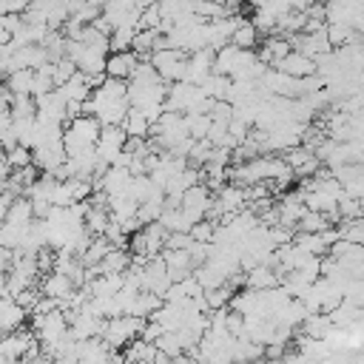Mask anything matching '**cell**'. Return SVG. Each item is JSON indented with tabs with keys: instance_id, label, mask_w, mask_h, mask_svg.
I'll use <instances>...</instances> for the list:
<instances>
[{
	"instance_id": "obj_1",
	"label": "cell",
	"mask_w": 364,
	"mask_h": 364,
	"mask_svg": "<svg viewBox=\"0 0 364 364\" xmlns=\"http://www.w3.org/2000/svg\"><path fill=\"white\" fill-rule=\"evenodd\" d=\"M100 131H102V122L94 114H80V117L68 119L65 128H63V148H65V154L74 156V154H82V151L94 148L97 139H100Z\"/></svg>"
},
{
	"instance_id": "obj_2",
	"label": "cell",
	"mask_w": 364,
	"mask_h": 364,
	"mask_svg": "<svg viewBox=\"0 0 364 364\" xmlns=\"http://www.w3.org/2000/svg\"><path fill=\"white\" fill-rule=\"evenodd\" d=\"M154 63V68L159 71V77L165 82H176L185 80V68H188V51L182 48H156L148 57Z\"/></svg>"
},
{
	"instance_id": "obj_3",
	"label": "cell",
	"mask_w": 364,
	"mask_h": 364,
	"mask_svg": "<svg viewBox=\"0 0 364 364\" xmlns=\"http://www.w3.org/2000/svg\"><path fill=\"white\" fill-rule=\"evenodd\" d=\"M125 142H128V134H125L122 125H102L100 139H97L94 148H97V154H100V159H102L105 165H114V159L122 154Z\"/></svg>"
},
{
	"instance_id": "obj_4",
	"label": "cell",
	"mask_w": 364,
	"mask_h": 364,
	"mask_svg": "<svg viewBox=\"0 0 364 364\" xmlns=\"http://www.w3.org/2000/svg\"><path fill=\"white\" fill-rule=\"evenodd\" d=\"M139 65V54L134 48H122V51H111L105 60V74L108 77H119V80H131V74Z\"/></svg>"
},
{
	"instance_id": "obj_5",
	"label": "cell",
	"mask_w": 364,
	"mask_h": 364,
	"mask_svg": "<svg viewBox=\"0 0 364 364\" xmlns=\"http://www.w3.org/2000/svg\"><path fill=\"white\" fill-rule=\"evenodd\" d=\"M273 68H279V71H284V74H290V77H307V74H316V60L293 48V51H287L282 60H276Z\"/></svg>"
},
{
	"instance_id": "obj_6",
	"label": "cell",
	"mask_w": 364,
	"mask_h": 364,
	"mask_svg": "<svg viewBox=\"0 0 364 364\" xmlns=\"http://www.w3.org/2000/svg\"><path fill=\"white\" fill-rule=\"evenodd\" d=\"M74 282H71V276L68 273H63V270H57V267H51L46 276H43V293L46 296H51V299H57V301H65L71 293H74Z\"/></svg>"
},
{
	"instance_id": "obj_7",
	"label": "cell",
	"mask_w": 364,
	"mask_h": 364,
	"mask_svg": "<svg viewBox=\"0 0 364 364\" xmlns=\"http://www.w3.org/2000/svg\"><path fill=\"white\" fill-rule=\"evenodd\" d=\"M122 128H125L128 136H151V119H148L145 111L136 108V105L128 108V114H125V119H122Z\"/></svg>"
},
{
	"instance_id": "obj_8",
	"label": "cell",
	"mask_w": 364,
	"mask_h": 364,
	"mask_svg": "<svg viewBox=\"0 0 364 364\" xmlns=\"http://www.w3.org/2000/svg\"><path fill=\"white\" fill-rule=\"evenodd\" d=\"M259 37H262V31L256 28L253 20H239V26L230 34V43L239 46V48H256L259 46Z\"/></svg>"
},
{
	"instance_id": "obj_9",
	"label": "cell",
	"mask_w": 364,
	"mask_h": 364,
	"mask_svg": "<svg viewBox=\"0 0 364 364\" xmlns=\"http://www.w3.org/2000/svg\"><path fill=\"white\" fill-rule=\"evenodd\" d=\"M333 219L327 216V213H321V210H304L301 213V219H299V225H296V230H304V233H321V230H330L333 225H330Z\"/></svg>"
},
{
	"instance_id": "obj_10",
	"label": "cell",
	"mask_w": 364,
	"mask_h": 364,
	"mask_svg": "<svg viewBox=\"0 0 364 364\" xmlns=\"http://www.w3.org/2000/svg\"><path fill=\"white\" fill-rule=\"evenodd\" d=\"M6 88L11 94H31V82H34V68H17L11 74H6Z\"/></svg>"
},
{
	"instance_id": "obj_11",
	"label": "cell",
	"mask_w": 364,
	"mask_h": 364,
	"mask_svg": "<svg viewBox=\"0 0 364 364\" xmlns=\"http://www.w3.org/2000/svg\"><path fill=\"white\" fill-rule=\"evenodd\" d=\"M6 159H9L11 168H26V165H31V148L23 145V142H17L14 148L6 151Z\"/></svg>"
},
{
	"instance_id": "obj_12",
	"label": "cell",
	"mask_w": 364,
	"mask_h": 364,
	"mask_svg": "<svg viewBox=\"0 0 364 364\" xmlns=\"http://www.w3.org/2000/svg\"><path fill=\"white\" fill-rule=\"evenodd\" d=\"M0 85H3V74H0Z\"/></svg>"
}]
</instances>
